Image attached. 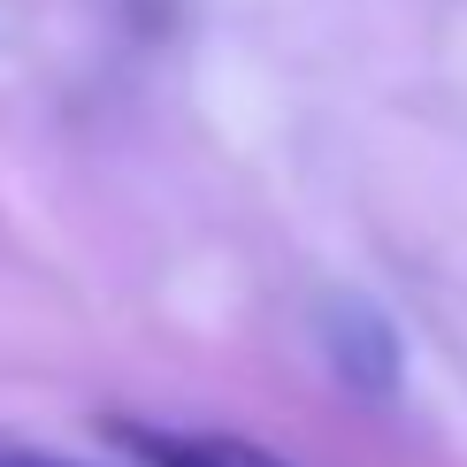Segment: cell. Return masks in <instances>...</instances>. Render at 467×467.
Instances as JSON below:
<instances>
[{"mask_svg":"<svg viewBox=\"0 0 467 467\" xmlns=\"http://www.w3.org/2000/svg\"><path fill=\"white\" fill-rule=\"evenodd\" d=\"M0 467H77V460H54V452H38V444H16V437H0Z\"/></svg>","mask_w":467,"mask_h":467,"instance_id":"3","label":"cell"},{"mask_svg":"<svg viewBox=\"0 0 467 467\" xmlns=\"http://www.w3.org/2000/svg\"><path fill=\"white\" fill-rule=\"evenodd\" d=\"M108 444L130 467H291L284 452H268V444H253V437L177 430V421H139V414H115L108 421Z\"/></svg>","mask_w":467,"mask_h":467,"instance_id":"2","label":"cell"},{"mask_svg":"<svg viewBox=\"0 0 467 467\" xmlns=\"http://www.w3.org/2000/svg\"><path fill=\"white\" fill-rule=\"evenodd\" d=\"M315 345H322L329 376H337L353 399H399V383H406V337H399V322L383 315L376 299H360V291H329L322 315H315Z\"/></svg>","mask_w":467,"mask_h":467,"instance_id":"1","label":"cell"}]
</instances>
